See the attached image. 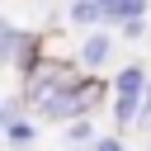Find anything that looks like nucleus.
Here are the masks:
<instances>
[{
    "label": "nucleus",
    "mask_w": 151,
    "mask_h": 151,
    "mask_svg": "<svg viewBox=\"0 0 151 151\" xmlns=\"http://www.w3.org/2000/svg\"><path fill=\"white\" fill-rule=\"evenodd\" d=\"M99 99V85H61L52 99H42V113L47 118H76L85 113V104Z\"/></svg>",
    "instance_id": "f257e3e1"
},
{
    "label": "nucleus",
    "mask_w": 151,
    "mask_h": 151,
    "mask_svg": "<svg viewBox=\"0 0 151 151\" xmlns=\"http://www.w3.org/2000/svg\"><path fill=\"white\" fill-rule=\"evenodd\" d=\"M61 80H66V66H33V80H28V90H33L38 99H52Z\"/></svg>",
    "instance_id": "f03ea898"
},
{
    "label": "nucleus",
    "mask_w": 151,
    "mask_h": 151,
    "mask_svg": "<svg viewBox=\"0 0 151 151\" xmlns=\"http://www.w3.org/2000/svg\"><path fill=\"white\" fill-rule=\"evenodd\" d=\"M104 19H109V24H137V19H142V5H137V0H118V5H104Z\"/></svg>",
    "instance_id": "7ed1b4c3"
},
{
    "label": "nucleus",
    "mask_w": 151,
    "mask_h": 151,
    "mask_svg": "<svg viewBox=\"0 0 151 151\" xmlns=\"http://www.w3.org/2000/svg\"><path fill=\"white\" fill-rule=\"evenodd\" d=\"M104 57H109V33L90 38V42H85V52H80V61H85V66H99Z\"/></svg>",
    "instance_id": "20e7f679"
},
{
    "label": "nucleus",
    "mask_w": 151,
    "mask_h": 151,
    "mask_svg": "<svg viewBox=\"0 0 151 151\" xmlns=\"http://www.w3.org/2000/svg\"><path fill=\"white\" fill-rule=\"evenodd\" d=\"M137 90H142V66H127L118 76V99H137Z\"/></svg>",
    "instance_id": "39448f33"
},
{
    "label": "nucleus",
    "mask_w": 151,
    "mask_h": 151,
    "mask_svg": "<svg viewBox=\"0 0 151 151\" xmlns=\"http://www.w3.org/2000/svg\"><path fill=\"white\" fill-rule=\"evenodd\" d=\"M104 19V5H71V24H94Z\"/></svg>",
    "instance_id": "423d86ee"
},
{
    "label": "nucleus",
    "mask_w": 151,
    "mask_h": 151,
    "mask_svg": "<svg viewBox=\"0 0 151 151\" xmlns=\"http://www.w3.org/2000/svg\"><path fill=\"white\" fill-rule=\"evenodd\" d=\"M14 42H19V33H14L9 24H0V61H9V57H14Z\"/></svg>",
    "instance_id": "0eeeda50"
},
{
    "label": "nucleus",
    "mask_w": 151,
    "mask_h": 151,
    "mask_svg": "<svg viewBox=\"0 0 151 151\" xmlns=\"http://www.w3.org/2000/svg\"><path fill=\"white\" fill-rule=\"evenodd\" d=\"M28 137H33V132H28V127H24V123H9V142H19V146H24V142H28Z\"/></svg>",
    "instance_id": "6e6552de"
},
{
    "label": "nucleus",
    "mask_w": 151,
    "mask_h": 151,
    "mask_svg": "<svg viewBox=\"0 0 151 151\" xmlns=\"http://www.w3.org/2000/svg\"><path fill=\"white\" fill-rule=\"evenodd\" d=\"M76 142H90V123H76V127H71V146H76Z\"/></svg>",
    "instance_id": "1a4fd4ad"
},
{
    "label": "nucleus",
    "mask_w": 151,
    "mask_h": 151,
    "mask_svg": "<svg viewBox=\"0 0 151 151\" xmlns=\"http://www.w3.org/2000/svg\"><path fill=\"white\" fill-rule=\"evenodd\" d=\"M99 151H123V146L118 142H99Z\"/></svg>",
    "instance_id": "9d476101"
},
{
    "label": "nucleus",
    "mask_w": 151,
    "mask_h": 151,
    "mask_svg": "<svg viewBox=\"0 0 151 151\" xmlns=\"http://www.w3.org/2000/svg\"><path fill=\"white\" fill-rule=\"evenodd\" d=\"M146 118H151V94H146Z\"/></svg>",
    "instance_id": "9b49d317"
}]
</instances>
